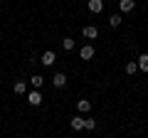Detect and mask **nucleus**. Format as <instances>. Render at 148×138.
I'll return each mask as SVG.
<instances>
[{
    "label": "nucleus",
    "mask_w": 148,
    "mask_h": 138,
    "mask_svg": "<svg viewBox=\"0 0 148 138\" xmlns=\"http://www.w3.org/2000/svg\"><path fill=\"white\" fill-rule=\"evenodd\" d=\"M42 99H45V96L40 94V91H37V89L27 94V104H30V106H40V104H42Z\"/></svg>",
    "instance_id": "1"
},
{
    "label": "nucleus",
    "mask_w": 148,
    "mask_h": 138,
    "mask_svg": "<svg viewBox=\"0 0 148 138\" xmlns=\"http://www.w3.org/2000/svg\"><path fill=\"white\" fill-rule=\"evenodd\" d=\"M86 8H89V10L96 15V12L104 10V0H89V3H86Z\"/></svg>",
    "instance_id": "2"
},
{
    "label": "nucleus",
    "mask_w": 148,
    "mask_h": 138,
    "mask_svg": "<svg viewBox=\"0 0 148 138\" xmlns=\"http://www.w3.org/2000/svg\"><path fill=\"white\" fill-rule=\"evenodd\" d=\"M84 37H89V40H96V37H99V27H96V25H89V27H84Z\"/></svg>",
    "instance_id": "3"
},
{
    "label": "nucleus",
    "mask_w": 148,
    "mask_h": 138,
    "mask_svg": "<svg viewBox=\"0 0 148 138\" xmlns=\"http://www.w3.org/2000/svg\"><path fill=\"white\" fill-rule=\"evenodd\" d=\"M79 57L82 59H91L94 57V47H91V44H84V47L79 49Z\"/></svg>",
    "instance_id": "4"
},
{
    "label": "nucleus",
    "mask_w": 148,
    "mask_h": 138,
    "mask_svg": "<svg viewBox=\"0 0 148 138\" xmlns=\"http://www.w3.org/2000/svg\"><path fill=\"white\" fill-rule=\"evenodd\" d=\"M119 8H121V12H131L136 8V3L133 0H119Z\"/></svg>",
    "instance_id": "5"
},
{
    "label": "nucleus",
    "mask_w": 148,
    "mask_h": 138,
    "mask_svg": "<svg viewBox=\"0 0 148 138\" xmlns=\"http://www.w3.org/2000/svg\"><path fill=\"white\" fill-rule=\"evenodd\" d=\"M54 59H57V57H54V52H45V54H42V59H40V62H42L45 67H52V64H54Z\"/></svg>",
    "instance_id": "6"
},
{
    "label": "nucleus",
    "mask_w": 148,
    "mask_h": 138,
    "mask_svg": "<svg viewBox=\"0 0 148 138\" xmlns=\"http://www.w3.org/2000/svg\"><path fill=\"white\" fill-rule=\"evenodd\" d=\"M77 109H79L82 113H86V111L91 109V101H86V99H79V101H77Z\"/></svg>",
    "instance_id": "7"
},
{
    "label": "nucleus",
    "mask_w": 148,
    "mask_h": 138,
    "mask_svg": "<svg viewBox=\"0 0 148 138\" xmlns=\"http://www.w3.org/2000/svg\"><path fill=\"white\" fill-rule=\"evenodd\" d=\"M136 64H138V69H141V72H148V54H141Z\"/></svg>",
    "instance_id": "8"
},
{
    "label": "nucleus",
    "mask_w": 148,
    "mask_h": 138,
    "mask_svg": "<svg viewBox=\"0 0 148 138\" xmlns=\"http://www.w3.org/2000/svg\"><path fill=\"white\" fill-rule=\"evenodd\" d=\"M52 81H54V86H64V84H67V77H64L62 72H57V74H54V79H52Z\"/></svg>",
    "instance_id": "9"
},
{
    "label": "nucleus",
    "mask_w": 148,
    "mask_h": 138,
    "mask_svg": "<svg viewBox=\"0 0 148 138\" xmlns=\"http://www.w3.org/2000/svg\"><path fill=\"white\" fill-rule=\"evenodd\" d=\"M72 128L74 131H82L84 128V118H72Z\"/></svg>",
    "instance_id": "10"
},
{
    "label": "nucleus",
    "mask_w": 148,
    "mask_h": 138,
    "mask_svg": "<svg viewBox=\"0 0 148 138\" xmlns=\"http://www.w3.org/2000/svg\"><path fill=\"white\" fill-rule=\"evenodd\" d=\"M42 81H45L42 77H40V74H35V77H32V79H30V84L35 86V89H40V86H42Z\"/></svg>",
    "instance_id": "11"
},
{
    "label": "nucleus",
    "mask_w": 148,
    "mask_h": 138,
    "mask_svg": "<svg viewBox=\"0 0 148 138\" xmlns=\"http://www.w3.org/2000/svg\"><path fill=\"white\" fill-rule=\"evenodd\" d=\"M121 20H123L121 15H111V17H109V25H111V27H119V25H121Z\"/></svg>",
    "instance_id": "12"
},
{
    "label": "nucleus",
    "mask_w": 148,
    "mask_h": 138,
    "mask_svg": "<svg viewBox=\"0 0 148 138\" xmlns=\"http://www.w3.org/2000/svg\"><path fill=\"white\" fill-rule=\"evenodd\" d=\"M62 47L67 49V52H69V49H74V40H72V37H64V40H62Z\"/></svg>",
    "instance_id": "13"
},
{
    "label": "nucleus",
    "mask_w": 148,
    "mask_h": 138,
    "mask_svg": "<svg viewBox=\"0 0 148 138\" xmlns=\"http://www.w3.org/2000/svg\"><path fill=\"white\" fill-rule=\"evenodd\" d=\"M84 128H86V131H94V128H96V121H94V118H84Z\"/></svg>",
    "instance_id": "14"
},
{
    "label": "nucleus",
    "mask_w": 148,
    "mask_h": 138,
    "mask_svg": "<svg viewBox=\"0 0 148 138\" xmlns=\"http://www.w3.org/2000/svg\"><path fill=\"white\" fill-rule=\"evenodd\" d=\"M136 69H138L136 62H128V64H126V74H136Z\"/></svg>",
    "instance_id": "15"
},
{
    "label": "nucleus",
    "mask_w": 148,
    "mask_h": 138,
    "mask_svg": "<svg viewBox=\"0 0 148 138\" xmlns=\"http://www.w3.org/2000/svg\"><path fill=\"white\" fill-rule=\"evenodd\" d=\"M15 94H25V84L22 81H15Z\"/></svg>",
    "instance_id": "16"
}]
</instances>
